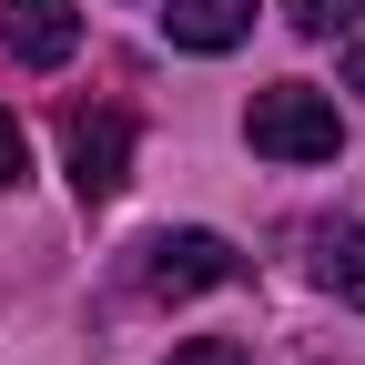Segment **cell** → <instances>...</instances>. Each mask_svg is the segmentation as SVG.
I'll return each instance as SVG.
<instances>
[{
  "label": "cell",
  "mask_w": 365,
  "mask_h": 365,
  "mask_svg": "<svg viewBox=\"0 0 365 365\" xmlns=\"http://www.w3.org/2000/svg\"><path fill=\"white\" fill-rule=\"evenodd\" d=\"M234 274H244V254L223 244V234H203V223H182V234H153L143 254H132V284H143L153 304L213 294V284H234Z\"/></svg>",
  "instance_id": "2"
},
{
  "label": "cell",
  "mask_w": 365,
  "mask_h": 365,
  "mask_svg": "<svg viewBox=\"0 0 365 365\" xmlns=\"http://www.w3.org/2000/svg\"><path fill=\"white\" fill-rule=\"evenodd\" d=\"M61 153H71V193L81 203H112L132 182V112H71Z\"/></svg>",
  "instance_id": "3"
},
{
  "label": "cell",
  "mask_w": 365,
  "mask_h": 365,
  "mask_svg": "<svg viewBox=\"0 0 365 365\" xmlns=\"http://www.w3.org/2000/svg\"><path fill=\"white\" fill-rule=\"evenodd\" d=\"M163 31L173 51H234L254 31V0H163Z\"/></svg>",
  "instance_id": "5"
},
{
  "label": "cell",
  "mask_w": 365,
  "mask_h": 365,
  "mask_svg": "<svg viewBox=\"0 0 365 365\" xmlns=\"http://www.w3.org/2000/svg\"><path fill=\"white\" fill-rule=\"evenodd\" d=\"M284 11H294V31H304V41H335V31H355L365 0H284Z\"/></svg>",
  "instance_id": "7"
},
{
  "label": "cell",
  "mask_w": 365,
  "mask_h": 365,
  "mask_svg": "<svg viewBox=\"0 0 365 365\" xmlns=\"http://www.w3.org/2000/svg\"><path fill=\"white\" fill-rule=\"evenodd\" d=\"M173 365H254L234 335H193V345H173Z\"/></svg>",
  "instance_id": "8"
},
{
  "label": "cell",
  "mask_w": 365,
  "mask_h": 365,
  "mask_svg": "<svg viewBox=\"0 0 365 365\" xmlns=\"http://www.w3.org/2000/svg\"><path fill=\"white\" fill-rule=\"evenodd\" d=\"M0 51L21 71H61L81 51V11L71 0H0Z\"/></svg>",
  "instance_id": "4"
},
{
  "label": "cell",
  "mask_w": 365,
  "mask_h": 365,
  "mask_svg": "<svg viewBox=\"0 0 365 365\" xmlns=\"http://www.w3.org/2000/svg\"><path fill=\"white\" fill-rule=\"evenodd\" d=\"M345 81H355V102H365V51H355V61H345Z\"/></svg>",
  "instance_id": "10"
},
{
  "label": "cell",
  "mask_w": 365,
  "mask_h": 365,
  "mask_svg": "<svg viewBox=\"0 0 365 365\" xmlns=\"http://www.w3.org/2000/svg\"><path fill=\"white\" fill-rule=\"evenodd\" d=\"M314 274H325L345 304H365V234L355 223H325V234H314Z\"/></svg>",
  "instance_id": "6"
},
{
  "label": "cell",
  "mask_w": 365,
  "mask_h": 365,
  "mask_svg": "<svg viewBox=\"0 0 365 365\" xmlns=\"http://www.w3.org/2000/svg\"><path fill=\"white\" fill-rule=\"evenodd\" d=\"M21 173H31V143H21V122H11V112H0V193H11V182H21Z\"/></svg>",
  "instance_id": "9"
},
{
  "label": "cell",
  "mask_w": 365,
  "mask_h": 365,
  "mask_svg": "<svg viewBox=\"0 0 365 365\" xmlns=\"http://www.w3.org/2000/svg\"><path fill=\"white\" fill-rule=\"evenodd\" d=\"M244 143L264 163H335L345 153V112H335V91H314V81H264L244 102Z\"/></svg>",
  "instance_id": "1"
}]
</instances>
